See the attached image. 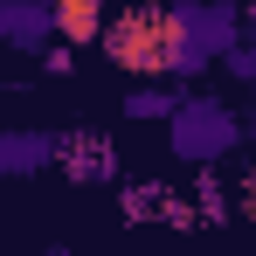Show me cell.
Segmentation results:
<instances>
[{
    "instance_id": "cell-8",
    "label": "cell",
    "mask_w": 256,
    "mask_h": 256,
    "mask_svg": "<svg viewBox=\"0 0 256 256\" xmlns=\"http://www.w3.org/2000/svg\"><path fill=\"white\" fill-rule=\"evenodd\" d=\"M173 111H180V90H160V84L125 97V118H132V125H160V118H173Z\"/></svg>"
},
{
    "instance_id": "cell-5",
    "label": "cell",
    "mask_w": 256,
    "mask_h": 256,
    "mask_svg": "<svg viewBox=\"0 0 256 256\" xmlns=\"http://www.w3.org/2000/svg\"><path fill=\"white\" fill-rule=\"evenodd\" d=\"M62 166V138L56 132H35V125H14L0 132V173L7 180H35V173Z\"/></svg>"
},
{
    "instance_id": "cell-12",
    "label": "cell",
    "mask_w": 256,
    "mask_h": 256,
    "mask_svg": "<svg viewBox=\"0 0 256 256\" xmlns=\"http://www.w3.org/2000/svg\"><path fill=\"white\" fill-rule=\"evenodd\" d=\"M70 48H76V42H62V35H56V42L42 48V70H48V76H70V62H76Z\"/></svg>"
},
{
    "instance_id": "cell-11",
    "label": "cell",
    "mask_w": 256,
    "mask_h": 256,
    "mask_svg": "<svg viewBox=\"0 0 256 256\" xmlns=\"http://www.w3.org/2000/svg\"><path fill=\"white\" fill-rule=\"evenodd\" d=\"M194 201H201V222H222V214H228V194L208 180V166H201V187H194Z\"/></svg>"
},
{
    "instance_id": "cell-13",
    "label": "cell",
    "mask_w": 256,
    "mask_h": 256,
    "mask_svg": "<svg viewBox=\"0 0 256 256\" xmlns=\"http://www.w3.org/2000/svg\"><path fill=\"white\" fill-rule=\"evenodd\" d=\"M242 208L256 214V173H250V180H242Z\"/></svg>"
},
{
    "instance_id": "cell-7",
    "label": "cell",
    "mask_w": 256,
    "mask_h": 256,
    "mask_svg": "<svg viewBox=\"0 0 256 256\" xmlns=\"http://www.w3.org/2000/svg\"><path fill=\"white\" fill-rule=\"evenodd\" d=\"M104 0H56V35L62 42H76V48H90V42H104Z\"/></svg>"
},
{
    "instance_id": "cell-6",
    "label": "cell",
    "mask_w": 256,
    "mask_h": 256,
    "mask_svg": "<svg viewBox=\"0 0 256 256\" xmlns=\"http://www.w3.org/2000/svg\"><path fill=\"white\" fill-rule=\"evenodd\" d=\"M62 173H70V180H84V187H104V180H118V152H111V138H97V132H76V138H62Z\"/></svg>"
},
{
    "instance_id": "cell-9",
    "label": "cell",
    "mask_w": 256,
    "mask_h": 256,
    "mask_svg": "<svg viewBox=\"0 0 256 256\" xmlns=\"http://www.w3.org/2000/svg\"><path fill=\"white\" fill-rule=\"evenodd\" d=\"M166 208V194H160V187H152V180H138V187H132L125 194V222H152V214Z\"/></svg>"
},
{
    "instance_id": "cell-10",
    "label": "cell",
    "mask_w": 256,
    "mask_h": 256,
    "mask_svg": "<svg viewBox=\"0 0 256 256\" xmlns=\"http://www.w3.org/2000/svg\"><path fill=\"white\" fill-rule=\"evenodd\" d=\"M222 70H228L236 84H256V42H250V35H242V42H236L228 56H222Z\"/></svg>"
},
{
    "instance_id": "cell-3",
    "label": "cell",
    "mask_w": 256,
    "mask_h": 256,
    "mask_svg": "<svg viewBox=\"0 0 256 256\" xmlns=\"http://www.w3.org/2000/svg\"><path fill=\"white\" fill-rule=\"evenodd\" d=\"M104 56L132 76H166V14H118L104 28Z\"/></svg>"
},
{
    "instance_id": "cell-1",
    "label": "cell",
    "mask_w": 256,
    "mask_h": 256,
    "mask_svg": "<svg viewBox=\"0 0 256 256\" xmlns=\"http://www.w3.org/2000/svg\"><path fill=\"white\" fill-rule=\"evenodd\" d=\"M236 42H242V7L236 0H173L166 7V76L173 84H194Z\"/></svg>"
},
{
    "instance_id": "cell-2",
    "label": "cell",
    "mask_w": 256,
    "mask_h": 256,
    "mask_svg": "<svg viewBox=\"0 0 256 256\" xmlns=\"http://www.w3.org/2000/svg\"><path fill=\"white\" fill-rule=\"evenodd\" d=\"M242 146V118L222 97H180V111L166 118V152L180 166H222Z\"/></svg>"
},
{
    "instance_id": "cell-4",
    "label": "cell",
    "mask_w": 256,
    "mask_h": 256,
    "mask_svg": "<svg viewBox=\"0 0 256 256\" xmlns=\"http://www.w3.org/2000/svg\"><path fill=\"white\" fill-rule=\"evenodd\" d=\"M0 42L14 56H42L56 42V0H0Z\"/></svg>"
}]
</instances>
